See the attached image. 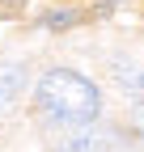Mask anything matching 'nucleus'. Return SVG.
Here are the masks:
<instances>
[{
  "label": "nucleus",
  "mask_w": 144,
  "mask_h": 152,
  "mask_svg": "<svg viewBox=\"0 0 144 152\" xmlns=\"http://www.w3.org/2000/svg\"><path fill=\"white\" fill-rule=\"evenodd\" d=\"M34 97H38L43 114L55 118V123H93L98 118V106H102L93 80H85L81 72H68V68L43 72Z\"/></svg>",
  "instance_id": "1"
},
{
  "label": "nucleus",
  "mask_w": 144,
  "mask_h": 152,
  "mask_svg": "<svg viewBox=\"0 0 144 152\" xmlns=\"http://www.w3.org/2000/svg\"><path fill=\"white\" fill-rule=\"evenodd\" d=\"M106 148H110V135H106V131H85V135L68 140L60 152H106Z\"/></svg>",
  "instance_id": "2"
},
{
  "label": "nucleus",
  "mask_w": 144,
  "mask_h": 152,
  "mask_svg": "<svg viewBox=\"0 0 144 152\" xmlns=\"http://www.w3.org/2000/svg\"><path fill=\"white\" fill-rule=\"evenodd\" d=\"M21 85H26V72L21 68H0V110L21 93Z\"/></svg>",
  "instance_id": "3"
},
{
  "label": "nucleus",
  "mask_w": 144,
  "mask_h": 152,
  "mask_svg": "<svg viewBox=\"0 0 144 152\" xmlns=\"http://www.w3.org/2000/svg\"><path fill=\"white\" fill-rule=\"evenodd\" d=\"M26 13V0H0V17H21Z\"/></svg>",
  "instance_id": "4"
},
{
  "label": "nucleus",
  "mask_w": 144,
  "mask_h": 152,
  "mask_svg": "<svg viewBox=\"0 0 144 152\" xmlns=\"http://www.w3.org/2000/svg\"><path fill=\"white\" fill-rule=\"evenodd\" d=\"M72 21H76V13H51V17H47L51 30H64V26H72Z\"/></svg>",
  "instance_id": "5"
},
{
  "label": "nucleus",
  "mask_w": 144,
  "mask_h": 152,
  "mask_svg": "<svg viewBox=\"0 0 144 152\" xmlns=\"http://www.w3.org/2000/svg\"><path fill=\"white\" fill-rule=\"evenodd\" d=\"M136 118H140V127H144V106H140V114H136Z\"/></svg>",
  "instance_id": "6"
}]
</instances>
